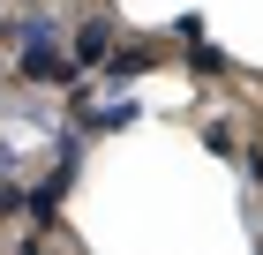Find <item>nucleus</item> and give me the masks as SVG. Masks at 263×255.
<instances>
[{"mask_svg": "<svg viewBox=\"0 0 263 255\" xmlns=\"http://www.w3.org/2000/svg\"><path fill=\"white\" fill-rule=\"evenodd\" d=\"M241 165H248V180H256V188H263V143H256V150L241 158Z\"/></svg>", "mask_w": 263, "mask_h": 255, "instance_id": "423d86ee", "label": "nucleus"}, {"mask_svg": "<svg viewBox=\"0 0 263 255\" xmlns=\"http://www.w3.org/2000/svg\"><path fill=\"white\" fill-rule=\"evenodd\" d=\"M158 68V45H143V38H128V45H113L105 53V68H98V83L113 90V83H136V75H151Z\"/></svg>", "mask_w": 263, "mask_h": 255, "instance_id": "7ed1b4c3", "label": "nucleus"}, {"mask_svg": "<svg viewBox=\"0 0 263 255\" xmlns=\"http://www.w3.org/2000/svg\"><path fill=\"white\" fill-rule=\"evenodd\" d=\"M203 150H218V158H241V135H233V120H203Z\"/></svg>", "mask_w": 263, "mask_h": 255, "instance_id": "39448f33", "label": "nucleus"}, {"mask_svg": "<svg viewBox=\"0 0 263 255\" xmlns=\"http://www.w3.org/2000/svg\"><path fill=\"white\" fill-rule=\"evenodd\" d=\"M113 45H121V23H113V15H83V23H76V38H68V53H76L83 75H98Z\"/></svg>", "mask_w": 263, "mask_h": 255, "instance_id": "f03ea898", "label": "nucleus"}, {"mask_svg": "<svg viewBox=\"0 0 263 255\" xmlns=\"http://www.w3.org/2000/svg\"><path fill=\"white\" fill-rule=\"evenodd\" d=\"M8 38H15V75L30 83V90H68V83L83 75L76 53L61 45V30H53L45 15H15V23H8Z\"/></svg>", "mask_w": 263, "mask_h": 255, "instance_id": "f257e3e1", "label": "nucleus"}, {"mask_svg": "<svg viewBox=\"0 0 263 255\" xmlns=\"http://www.w3.org/2000/svg\"><path fill=\"white\" fill-rule=\"evenodd\" d=\"M188 68H196V75H233V60H226L218 45H203V38H188Z\"/></svg>", "mask_w": 263, "mask_h": 255, "instance_id": "20e7f679", "label": "nucleus"}]
</instances>
